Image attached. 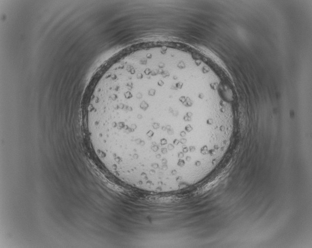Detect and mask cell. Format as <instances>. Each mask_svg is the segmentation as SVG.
I'll return each mask as SVG.
<instances>
[{"label": "cell", "mask_w": 312, "mask_h": 248, "mask_svg": "<svg viewBox=\"0 0 312 248\" xmlns=\"http://www.w3.org/2000/svg\"><path fill=\"white\" fill-rule=\"evenodd\" d=\"M86 125L102 166L124 182L167 189L213 162L221 117L182 83L144 81L92 100Z\"/></svg>", "instance_id": "6da1fadb"}]
</instances>
